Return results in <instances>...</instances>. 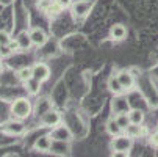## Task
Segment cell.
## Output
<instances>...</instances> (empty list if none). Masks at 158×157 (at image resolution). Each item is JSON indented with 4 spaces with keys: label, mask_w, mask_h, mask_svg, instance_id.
Here are the masks:
<instances>
[{
    "label": "cell",
    "mask_w": 158,
    "mask_h": 157,
    "mask_svg": "<svg viewBox=\"0 0 158 157\" xmlns=\"http://www.w3.org/2000/svg\"><path fill=\"white\" fill-rule=\"evenodd\" d=\"M50 146H52V137L50 135H42V137L36 138V142L33 145V148L39 152H49Z\"/></svg>",
    "instance_id": "8fae6325"
},
{
    "label": "cell",
    "mask_w": 158,
    "mask_h": 157,
    "mask_svg": "<svg viewBox=\"0 0 158 157\" xmlns=\"http://www.w3.org/2000/svg\"><path fill=\"white\" fill-rule=\"evenodd\" d=\"M128 118H130V123H133V124H143L146 115H144V111H143V110H139V108H133V110L128 111Z\"/></svg>",
    "instance_id": "2e32d148"
},
{
    "label": "cell",
    "mask_w": 158,
    "mask_h": 157,
    "mask_svg": "<svg viewBox=\"0 0 158 157\" xmlns=\"http://www.w3.org/2000/svg\"><path fill=\"white\" fill-rule=\"evenodd\" d=\"M116 121H118V124L122 127V129H125L128 124H130V118H128V113H118L116 115V118H114Z\"/></svg>",
    "instance_id": "7402d4cb"
},
{
    "label": "cell",
    "mask_w": 158,
    "mask_h": 157,
    "mask_svg": "<svg viewBox=\"0 0 158 157\" xmlns=\"http://www.w3.org/2000/svg\"><path fill=\"white\" fill-rule=\"evenodd\" d=\"M149 143H150V146H153V148H158V132L152 133V135L149 137Z\"/></svg>",
    "instance_id": "484cf974"
},
{
    "label": "cell",
    "mask_w": 158,
    "mask_h": 157,
    "mask_svg": "<svg viewBox=\"0 0 158 157\" xmlns=\"http://www.w3.org/2000/svg\"><path fill=\"white\" fill-rule=\"evenodd\" d=\"M16 76L19 77V80L27 82L28 79H31V77H33L31 66H22V68H19V69H17V72H16Z\"/></svg>",
    "instance_id": "ac0fdd59"
},
{
    "label": "cell",
    "mask_w": 158,
    "mask_h": 157,
    "mask_svg": "<svg viewBox=\"0 0 158 157\" xmlns=\"http://www.w3.org/2000/svg\"><path fill=\"white\" fill-rule=\"evenodd\" d=\"M31 71H33V77L38 79V80H41V82H46L50 77V68H49L46 63H39V61L35 63L31 66Z\"/></svg>",
    "instance_id": "5b68a950"
},
{
    "label": "cell",
    "mask_w": 158,
    "mask_h": 157,
    "mask_svg": "<svg viewBox=\"0 0 158 157\" xmlns=\"http://www.w3.org/2000/svg\"><path fill=\"white\" fill-rule=\"evenodd\" d=\"M16 41H17V44H19V49H20V50H28V49L33 46L28 32H20V33L16 36Z\"/></svg>",
    "instance_id": "4fadbf2b"
},
{
    "label": "cell",
    "mask_w": 158,
    "mask_h": 157,
    "mask_svg": "<svg viewBox=\"0 0 158 157\" xmlns=\"http://www.w3.org/2000/svg\"><path fill=\"white\" fill-rule=\"evenodd\" d=\"M63 11H64V8H61L58 3H55V2H53V5L47 10V13H46V14H47L49 17H52V19H53V17H58Z\"/></svg>",
    "instance_id": "ffe728a7"
},
{
    "label": "cell",
    "mask_w": 158,
    "mask_h": 157,
    "mask_svg": "<svg viewBox=\"0 0 158 157\" xmlns=\"http://www.w3.org/2000/svg\"><path fill=\"white\" fill-rule=\"evenodd\" d=\"M25 83V89H27V93L30 94V96H38L39 94V91H41V80H38V79H35V77H31V79H28L27 82H24Z\"/></svg>",
    "instance_id": "5bb4252c"
},
{
    "label": "cell",
    "mask_w": 158,
    "mask_h": 157,
    "mask_svg": "<svg viewBox=\"0 0 158 157\" xmlns=\"http://www.w3.org/2000/svg\"><path fill=\"white\" fill-rule=\"evenodd\" d=\"M0 71H2V58H0Z\"/></svg>",
    "instance_id": "4316f807"
},
{
    "label": "cell",
    "mask_w": 158,
    "mask_h": 157,
    "mask_svg": "<svg viewBox=\"0 0 158 157\" xmlns=\"http://www.w3.org/2000/svg\"><path fill=\"white\" fill-rule=\"evenodd\" d=\"M156 127H158V124H156Z\"/></svg>",
    "instance_id": "83f0119b"
},
{
    "label": "cell",
    "mask_w": 158,
    "mask_h": 157,
    "mask_svg": "<svg viewBox=\"0 0 158 157\" xmlns=\"http://www.w3.org/2000/svg\"><path fill=\"white\" fill-rule=\"evenodd\" d=\"M49 135L52 137V140H61V142H71L72 140L71 130L67 129L66 126H60V124L52 127V132L49 133Z\"/></svg>",
    "instance_id": "8992f818"
},
{
    "label": "cell",
    "mask_w": 158,
    "mask_h": 157,
    "mask_svg": "<svg viewBox=\"0 0 158 157\" xmlns=\"http://www.w3.org/2000/svg\"><path fill=\"white\" fill-rule=\"evenodd\" d=\"M133 148V138L128 137L127 133H119V135H114L111 140V151L113 155H127Z\"/></svg>",
    "instance_id": "7a4b0ae2"
},
{
    "label": "cell",
    "mask_w": 158,
    "mask_h": 157,
    "mask_svg": "<svg viewBox=\"0 0 158 157\" xmlns=\"http://www.w3.org/2000/svg\"><path fill=\"white\" fill-rule=\"evenodd\" d=\"M53 5V0H36V8L42 13H47V10Z\"/></svg>",
    "instance_id": "44dd1931"
},
{
    "label": "cell",
    "mask_w": 158,
    "mask_h": 157,
    "mask_svg": "<svg viewBox=\"0 0 158 157\" xmlns=\"http://www.w3.org/2000/svg\"><path fill=\"white\" fill-rule=\"evenodd\" d=\"M11 36L5 32V30H0V46H8V44L11 42Z\"/></svg>",
    "instance_id": "603a6c76"
},
{
    "label": "cell",
    "mask_w": 158,
    "mask_h": 157,
    "mask_svg": "<svg viewBox=\"0 0 158 157\" xmlns=\"http://www.w3.org/2000/svg\"><path fill=\"white\" fill-rule=\"evenodd\" d=\"M33 111V105H31V101L28 98H17L16 101L11 102L10 105V113L13 118H17V120H27Z\"/></svg>",
    "instance_id": "6da1fadb"
},
{
    "label": "cell",
    "mask_w": 158,
    "mask_h": 157,
    "mask_svg": "<svg viewBox=\"0 0 158 157\" xmlns=\"http://www.w3.org/2000/svg\"><path fill=\"white\" fill-rule=\"evenodd\" d=\"M71 142H61V140H52L50 152L55 155H67L71 154Z\"/></svg>",
    "instance_id": "ba28073f"
},
{
    "label": "cell",
    "mask_w": 158,
    "mask_h": 157,
    "mask_svg": "<svg viewBox=\"0 0 158 157\" xmlns=\"http://www.w3.org/2000/svg\"><path fill=\"white\" fill-rule=\"evenodd\" d=\"M93 10V2L88 0H75L71 5V13L74 16V19H85Z\"/></svg>",
    "instance_id": "3957f363"
},
{
    "label": "cell",
    "mask_w": 158,
    "mask_h": 157,
    "mask_svg": "<svg viewBox=\"0 0 158 157\" xmlns=\"http://www.w3.org/2000/svg\"><path fill=\"white\" fill-rule=\"evenodd\" d=\"M108 88H110V91H111V93H114V94H119V93L124 91L116 76H114V77H111V79L108 80Z\"/></svg>",
    "instance_id": "d6986e66"
},
{
    "label": "cell",
    "mask_w": 158,
    "mask_h": 157,
    "mask_svg": "<svg viewBox=\"0 0 158 157\" xmlns=\"http://www.w3.org/2000/svg\"><path fill=\"white\" fill-rule=\"evenodd\" d=\"M13 52H11V49H10V46H0V58H6V57H10Z\"/></svg>",
    "instance_id": "cb8c5ba5"
},
{
    "label": "cell",
    "mask_w": 158,
    "mask_h": 157,
    "mask_svg": "<svg viewBox=\"0 0 158 157\" xmlns=\"http://www.w3.org/2000/svg\"><path fill=\"white\" fill-rule=\"evenodd\" d=\"M124 132L127 133L128 137H131V138H138V137H141L143 133H144L143 124H133V123H130V124L124 129Z\"/></svg>",
    "instance_id": "9a60e30c"
},
{
    "label": "cell",
    "mask_w": 158,
    "mask_h": 157,
    "mask_svg": "<svg viewBox=\"0 0 158 157\" xmlns=\"http://www.w3.org/2000/svg\"><path fill=\"white\" fill-rule=\"evenodd\" d=\"M5 130L11 135H22L25 132V126L22 123V120H17V118H13L11 121H8L5 124Z\"/></svg>",
    "instance_id": "30bf717a"
},
{
    "label": "cell",
    "mask_w": 158,
    "mask_h": 157,
    "mask_svg": "<svg viewBox=\"0 0 158 157\" xmlns=\"http://www.w3.org/2000/svg\"><path fill=\"white\" fill-rule=\"evenodd\" d=\"M53 2L55 3H58L61 8H71V5H72V2H74V0H53Z\"/></svg>",
    "instance_id": "d4e9b609"
},
{
    "label": "cell",
    "mask_w": 158,
    "mask_h": 157,
    "mask_svg": "<svg viewBox=\"0 0 158 157\" xmlns=\"http://www.w3.org/2000/svg\"><path fill=\"white\" fill-rule=\"evenodd\" d=\"M28 33H30V38H31L33 46H36V47H41V46H44V44L47 42V39H49L47 33L44 32L42 28H39V27H36V28H31Z\"/></svg>",
    "instance_id": "52a82bcc"
},
{
    "label": "cell",
    "mask_w": 158,
    "mask_h": 157,
    "mask_svg": "<svg viewBox=\"0 0 158 157\" xmlns=\"http://www.w3.org/2000/svg\"><path fill=\"white\" fill-rule=\"evenodd\" d=\"M61 123V115L58 113L56 110H53V108H49V110H46L44 113L41 115V124L44 126V127H55V126H58Z\"/></svg>",
    "instance_id": "277c9868"
},
{
    "label": "cell",
    "mask_w": 158,
    "mask_h": 157,
    "mask_svg": "<svg viewBox=\"0 0 158 157\" xmlns=\"http://www.w3.org/2000/svg\"><path fill=\"white\" fill-rule=\"evenodd\" d=\"M127 36V27L124 24H114L110 28V38H113L114 41H122Z\"/></svg>",
    "instance_id": "7c38bea8"
},
{
    "label": "cell",
    "mask_w": 158,
    "mask_h": 157,
    "mask_svg": "<svg viewBox=\"0 0 158 157\" xmlns=\"http://www.w3.org/2000/svg\"><path fill=\"white\" fill-rule=\"evenodd\" d=\"M116 77H118V80H119V83H121L124 91L133 88V85H135V76H131L130 71H125V69L124 71H119L116 74Z\"/></svg>",
    "instance_id": "9c48e42d"
},
{
    "label": "cell",
    "mask_w": 158,
    "mask_h": 157,
    "mask_svg": "<svg viewBox=\"0 0 158 157\" xmlns=\"http://www.w3.org/2000/svg\"><path fill=\"white\" fill-rule=\"evenodd\" d=\"M124 129L118 124V121L114 120V118H113V120H110L108 123H106V132L110 133V135L111 137H114V135H119V133L122 132Z\"/></svg>",
    "instance_id": "e0dca14e"
}]
</instances>
